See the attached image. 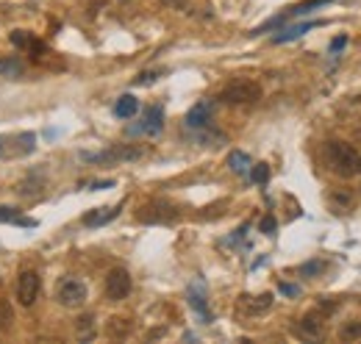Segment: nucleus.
Wrapping results in <instances>:
<instances>
[{
    "label": "nucleus",
    "mask_w": 361,
    "mask_h": 344,
    "mask_svg": "<svg viewBox=\"0 0 361 344\" xmlns=\"http://www.w3.org/2000/svg\"><path fill=\"white\" fill-rule=\"evenodd\" d=\"M161 128H164V109H161V106H153V109H147V111H145L142 125L131 128V133H147V136H156V133H161Z\"/></svg>",
    "instance_id": "423d86ee"
},
{
    "label": "nucleus",
    "mask_w": 361,
    "mask_h": 344,
    "mask_svg": "<svg viewBox=\"0 0 361 344\" xmlns=\"http://www.w3.org/2000/svg\"><path fill=\"white\" fill-rule=\"evenodd\" d=\"M136 111H139V100H136L134 94H123V97L114 103V114H117L120 120H131Z\"/></svg>",
    "instance_id": "9b49d317"
},
{
    "label": "nucleus",
    "mask_w": 361,
    "mask_h": 344,
    "mask_svg": "<svg viewBox=\"0 0 361 344\" xmlns=\"http://www.w3.org/2000/svg\"><path fill=\"white\" fill-rule=\"evenodd\" d=\"M0 75H8V78L11 75H23V64L17 59H11V56L8 59H0Z\"/></svg>",
    "instance_id": "6ab92c4d"
},
{
    "label": "nucleus",
    "mask_w": 361,
    "mask_h": 344,
    "mask_svg": "<svg viewBox=\"0 0 361 344\" xmlns=\"http://www.w3.org/2000/svg\"><path fill=\"white\" fill-rule=\"evenodd\" d=\"M145 156V147H114L109 153H97V156H87V161H134V159H142Z\"/></svg>",
    "instance_id": "0eeeda50"
},
{
    "label": "nucleus",
    "mask_w": 361,
    "mask_h": 344,
    "mask_svg": "<svg viewBox=\"0 0 361 344\" xmlns=\"http://www.w3.org/2000/svg\"><path fill=\"white\" fill-rule=\"evenodd\" d=\"M345 42H348L345 37H336V39H334V44H331V50H339V47H345Z\"/></svg>",
    "instance_id": "c756f323"
},
{
    "label": "nucleus",
    "mask_w": 361,
    "mask_h": 344,
    "mask_svg": "<svg viewBox=\"0 0 361 344\" xmlns=\"http://www.w3.org/2000/svg\"><path fill=\"white\" fill-rule=\"evenodd\" d=\"M259 97H262V86L253 81H233L220 92V100L228 106H247V103H256Z\"/></svg>",
    "instance_id": "f03ea898"
},
{
    "label": "nucleus",
    "mask_w": 361,
    "mask_h": 344,
    "mask_svg": "<svg viewBox=\"0 0 361 344\" xmlns=\"http://www.w3.org/2000/svg\"><path fill=\"white\" fill-rule=\"evenodd\" d=\"M298 331H300V336H303V339H319V336H322V322L317 319L314 314H309V317H303V319H300Z\"/></svg>",
    "instance_id": "f8f14e48"
},
{
    "label": "nucleus",
    "mask_w": 361,
    "mask_h": 344,
    "mask_svg": "<svg viewBox=\"0 0 361 344\" xmlns=\"http://www.w3.org/2000/svg\"><path fill=\"white\" fill-rule=\"evenodd\" d=\"M11 42L17 44V47H31V44H34L25 37V31H14V34H11Z\"/></svg>",
    "instance_id": "b1692460"
},
{
    "label": "nucleus",
    "mask_w": 361,
    "mask_h": 344,
    "mask_svg": "<svg viewBox=\"0 0 361 344\" xmlns=\"http://www.w3.org/2000/svg\"><path fill=\"white\" fill-rule=\"evenodd\" d=\"M250 178L264 186V183L270 180V167H267V164H253V167H250Z\"/></svg>",
    "instance_id": "412c9836"
},
{
    "label": "nucleus",
    "mask_w": 361,
    "mask_h": 344,
    "mask_svg": "<svg viewBox=\"0 0 361 344\" xmlns=\"http://www.w3.org/2000/svg\"><path fill=\"white\" fill-rule=\"evenodd\" d=\"M281 292H283V295H298L300 289H298V286H289V283H281Z\"/></svg>",
    "instance_id": "c85d7f7f"
},
{
    "label": "nucleus",
    "mask_w": 361,
    "mask_h": 344,
    "mask_svg": "<svg viewBox=\"0 0 361 344\" xmlns=\"http://www.w3.org/2000/svg\"><path fill=\"white\" fill-rule=\"evenodd\" d=\"M339 339H342V342H359L361 322H345V325L339 328Z\"/></svg>",
    "instance_id": "dca6fc26"
},
{
    "label": "nucleus",
    "mask_w": 361,
    "mask_h": 344,
    "mask_svg": "<svg viewBox=\"0 0 361 344\" xmlns=\"http://www.w3.org/2000/svg\"><path fill=\"white\" fill-rule=\"evenodd\" d=\"M212 123V103H206V100H200L197 106H192L189 109V114H186V125L189 128H206Z\"/></svg>",
    "instance_id": "1a4fd4ad"
},
{
    "label": "nucleus",
    "mask_w": 361,
    "mask_h": 344,
    "mask_svg": "<svg viewBox=\"0 0 361 344\" xmlns=\"http://www.w3.org/2000/svg\"><path fill=\"white\" fill-rule=\"evenodd\" d=\"M176 209L170 206V203H161V200H156V203H147V206H142V211H139V219L142 222H167V219H176Z\"/></svg>",
    "instance_id": "6e6552de"
},
{
    "label": "nucleus",
    "mask_w": 361,
    "mask_h": 344,
    "mask_svg": "<svg viewBox=\"0 0 361 344\" xmlns=\"http://www.w3.org/2000/svg\"><path fill=\"white\" fill-rule=\"evenodd\" d=\"M262 231H264V233H272V231H275V216H264V219H262Z\"/></svg>",
    "instance_id": "bb28decb"
},
{
    "label": "nucleus",
    "mask_w": 361,
    "mask_h": 344,
    "mask_svg": "<svg viewBox=\"0 0 361 344\" xmlns=\"http://www.w3.org/2000/svg\"><path fill=\"white\" fill-rule=\"evenodd\" d=\"M161 73H142L139 78H136V86H147V84H153L156 78H159Z\"/></svg>",
    "instance_id": "393cba45"
},
{
    "label": "nucleus",
    "mask_w": 361,
    "mask_h": 344,
    "mask_svg": "<svg viewBox=\"0 0 361 344\" xmlns=\"http://www.w3.org/2000/svg\"><path fill=\"white\" fill-rule=\"evenodd\" d=\"M359 153L348 142H328L325 145V161L339 178H353L359 172Z\"/></svg>",
    "instance_id": "f257e3e1"
},
{
    "label": "nucleus",
    "mask_w": 361,
    "mask_h": 344,
    "mask_svg": "<svg viewBox=\"0 0 361 344\" xmlns=\"http://www.w3.org/2000/svg\"><path fill=\"white\" fill-rule=\"evenodd\" d=\"M128 295H131V275H128V269H123V266L111 269V272L106 275V297L120 302V300H126Z\"/></svg>",
    "instance_id": "39448f33"
},
{
    "label": "nucleus",
    "mask_w": 361,
    "mask_h": 344,
    "mask_svg": "<svg viewBox=\"0 0 361 344\" xmlns=\"http://www.w3.org/2000/svg\"><path fill=\"white\" fill-rule=\"evenodd\" d=\"M78 328H81V331H90V328H92V314H87V317H81V319H78Z\"/></svg>",
    "instance_id": "cd10ccee"
},
{
    "label": "nucleus",
    "mask_w": 361,
    "mask_h": 344,
    "mask_svg": "<svg viewBox=\"0 0 361 344\" xmlns=\"http://www.w3.org/2000/svg\"><path fill=\"white\" fill-rule=\"evenodd\" d=\"M0 222H17V225H25V228L37 225L34 219H23L17 214V209H8V206H0Z\"/></svg>",
    "instance_id": "f3484780"
},
{
    "label": "nucleus",
    "mask_w": 361,
    "mask_h": 344,
    "mask_svg": "<svg viewBox=\"0 0 361 344\" xmlns=\"http://www.w3.org/2000/svg\"><path fill=\"white\" fill-rule=\"evenodd\" d=\"M128 331H131V322H128V319H120V317H114V319L109 322V328H106V333H109V336H114V339L126 336Z\"/></svg>",
    "instance_id": "a211bd4d"
},
{
    "label": "nucleus",
    "mask_w": 361,
    "mask_h": 344,
    "mask_svg": "<svg viewBox=\"0 0 361 344\" xmlns=\"http://www.w3.org/2000/svg\"><path fill=\"white\" fill-rule=\"evenodd\" d=\"M322 269H325V264H322V261H309V264H303V266H300V275H309V278H312V275H319Z\"/></svg>",
    "instance_id": "4be33fe9"
},
{
    "label": "nucleus",
    "mask_w": 361,
    "mask_h": 344,
    "mask_svg": "<svg viewBox=\"0 0 361 344\" xmlns=\"http://www.w3.org/2000/svg\"><path fill=\"white\" fill-rule=\"evenodd\" d=\"M11 322H14V311H11V302L0 300V331L11 328Z\"/></svg>",
    "instance_id": "aec40b11"
},
{
    "label": "nucleus",
    "mask_w": 361,
    "mask_h": 344,
    "mask_svg": "<svg viewBox=\"0 0 361 344\" xmlns=\"http://www.w3.org/2000/svg\"><path fill=\"white\" fill-rule=\"evenodd\" d=\"M319 23H303V25H295V28H286L283 34H278L272 42L275 44H281V42H289V39H298L300 34H306V31H312V28H317Z\"/></svg>",
    "instance_id": "4468645a"
},
{
    "label": "nucleus",
    "mask_w": 361,
    "mask_h": 344,
    "mask_svg": "<svg viewBox=\"0 0 361 344\" xmlns=\"http://www.w3.org/2000/svg\"><path fill=\"white\" fill-rule=\"evenodd\" d=\"M39 286H42L39 272H34V269L20 272V278H17V302L25 305V308L34 305L37 297H39Z\"/></svg>",
    "instance_id": "7ed1b4c3"
},
{
    "label": "nucleus",
    "mask_w": 361,
    "mask_h": 344,
    "mask_svg": "<svg viewBox=\"0 0 361 344\" xmlns=\"http://www.w3.org/2000/svg\"><path fill=\"white\" fill-rule=\"evenodd\" d=\"M56 297H59V302H61L64 308H78V305H84V300H87V286H84V281H78V278H64V281L59 283Z\"/></svg>",
    "instance_id": "20e7f679"
},
{
    "label": "nucleus",
    "mask_w": 361,
    "mask_h": 344,
    "mask_svg": "<svg viewBox=\"0 0 361 344\" xmlns=\"http://www.w3.org/2000/svg\"><path fill=\"white\" fill-rule=\"evenodd\" d=\"M242 305L253 314H262L272 305V295H259V297H242Z\"/></svg>",
    "instance_id": "2eb2a0df"
},
{
    "label": "nucleus",
    "mask_w": 361,
    "mask_h": 344,
    "mask_svg": "<svg viewBox=\"0 0 361 344\" xmlns=\"http://www.w3.org/2000/svg\"><path fill=\"white\" fill-rule=\"evenodd\" d=\"M359 172H361V159H359Z\"/></svg>",
    "instance_id": "7c9ffc66"
},
{
    "label": "nucleus",
    "mask_w": 361,
    "mask_h": 344,
    "mask_svg": "<svg viewBox=\"0 0 361 344\" xmlns=\"http://www.w3.org/2000/svg\"><path fill=\"white\" fill-rule=\"evenodd\" d=\"M167 8H176V11H180V8H186L189 6V0H161Z\"/></svg>",
    "instance_id": "a878e982"
},
{
    "label": "nucleus",
    "mask_w": 361,
    "mask_h": 344,
    "mask_svg": "<svg viewBox=\"0 0 361 344\" xmlns=\"http://www.w3.org/2000/svg\"><path fill=\"white\" fill-rule=\"evenodd\" d=\"M331 200L339 206V211H350V209H353V197H350V195H334Z\"/></svg>",
    "instance_id": "5701e85b"
},
{
    "label": "nucleus",
    "mask_w": 361,
    "mask_h": 344,
    "mask_svg": "<svg viewBox=\"0 0 361 344\" xmlns=\"http://www.w3.org/2000/svg\"><path fill=\"white\" fill-rule=\"evenodd\" d=\"M228 167L236 172V175H247V172H250V167H253V161H250V156H247V153L233 150V153L228 156Z\"/></svg>",
    "instance_id": "ddd939ff"
},
{
    "label": "nucleus",
    "mask_w": 361,
    "mask_h": 344,
    "mask_svg": "<svg viewBox=\"0 0 361 344\" xmlns=\"http://www.w3.org/2000/svg\"><path fill=\"white\" fill-rule=\"evenodd\" d=\"M120 209H123V206H114V209H94V211H87V214H84V225H87V228H97V225H106V222H111L114 216L120 214Z\"/></svg>",
    "instance_id": "9d476101"
}]
</instances>
